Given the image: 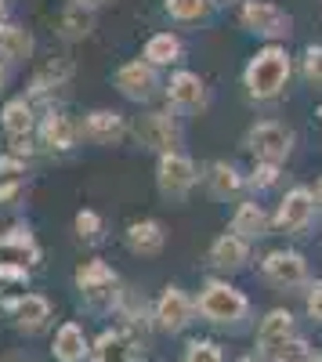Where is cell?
<instances>
[{"label": "cell", "mask_w": 322, "mask_h": 362, "mask_svg": "<svg viewBox=\"0 0 322 362\" xmlns=\"http://www.w3.org/2000/svg\"><path fill=\"white\" fill-rule=\"evenodd\" d=\"M290 80V58L282 47H265L246 69V87L254 98H275Z\"/></svg>", "instance_id": "6da1fadb"}, {"label": "cell", "mask_w": 322, "mask_h": 362, "mask_svg": "<svg viewBox=\"0 0 322 362\" xmlns=\"http://www.w3.org/2000/svg\"><path fill=\"white\" fill-rule=\"evenodd\" d=\"M199 312L207 315L210 322H236L246 312V297L239 290H232L225 283H210L199 297Z\"/></svg>", "instance_id": "7a4b0ae2"}, {"label": "cell", "mask_w": 322, "mask_h": 362, "mask_svg": "<svg viewBox=\"0 0 322 362\" xmlns=\"http://www.w3.org/2000/svg\"><path fill=\"white\" fill-rule=\"evenodd\" d=\"M138 141L145 148H156V153H174V148L181 145V131L178 124L167 116V112H149V116H141L138 119Z\"/></svg>", "instance_id": "3957f363"}, {"label": "cell", "mask_w": 322, "mask_h": 362, "mask_svg": "<svg viewBox=\"0 0 322 362\" xmlns=\"http://www.w3.org/2000/svg\"><path fill=\"white\" fill-rule=\"evenodd\" d=\"M156 177H160V189H163L167 196H185V192L196 185V167H192V160L181 156V153H167V156H160Z\"/></svg>", "instance_id": "277c9868"}, {"label": "cell", "mask_w": 322, "mask_h": 362, "mask_svg": "<svg viewBox=\"0 0 322 362\" xmlns=\"http://www.w3.org/2000/svg\"><path fill=\"white\" fill-rule=\"evenodd\" d=\"M246 141H250V148L257 153L261 163H279L290 153V131L279 127V124H257Z\"/></svg>", "instance_id": "5b68a950"}, {"label": "cell", "mask_w": 322, "mask_h": 362, "mask_svg": "<svg viewBox=\"0 0 322 362\" xmlns=\"http://www.w3.org/2000/svg\"><path fill=\"white\" fill-rule=\"evenodd\" d=\"M116 87L124 90L131 102H149L156 95V69L149 62H127L120 73H116Z\"/></svg>", "instance_id": "8992f818"}, {"label": "cell", "mask_w": 322, "mask_h": 362, "mask_svg": "<svg viewBox=\"0 0 322 362\" xmlns=\"http://www.w3.org/2000/svg\"><path fill=\"white\" fill-rule=\"evenodd\" d=\"M243 22L261 37H286L290 33V18L275 4H261V0H250L243 8Z\"/></svg>", "instance_id": "52a82bcc"}, {"label": "cell", "mask_w": 322, "mask_h": 362, "mask_svg": "<svg viewBox=\"0 0 322 362\" xmlns=\"http://www.w3.org/2000/svg\"><path fill=\"white\" fill-rule=\"evenodd\" d=\"M265 276H268L275 286H297V283H304V276H308V264H304V257L294 254V250H275V254L265 257Z\"/></svg>", "instance_id": "ba28073f"}, {"label": "cell", "mask_w": 322, "mask_h": 362, "mask_svg": "<svg viewBox=\"0 0 322 362\" xmlns=\"http://www.w3.org/2000/svg\"><path fill=\"white\" fill-rule=\"evenodd\" d=\"M311 214H315L311 192H308V189H294V192L282 199L279 214H275V225H279L282 232H301V228L311 221Z\"/></svg>", "instance_id": "9c48e42d"}, {"label": "cell", "mask_w": 322, "mask_h": 362, "mask_svg": "<svg viewBox=\"0 0 322 362\" xmlns=\"http://www.w3.org/2000/svg\"><path fill=\"white\" fill-rule=\"evenodd\" d=\"M138 358V341L124 329H109L95 344V362H134Z\"/></svg>", "instance_id": "30bf717a"}, {"label": "cell", "mask_w": 322, "mask_h": 362, "mask_svg": "<svg viewBox=\"0 0 322 362\" xmlns=\"http://www.w3.org/2000/svg\"><path fill=\"white\" fill-rule=\"evenodd\" d=\"M11 308H15L18 329H25V334H37V329H44V322L51 319V305H47V297H40V293L18 297Z\"/></svg>", "instance_id": "8fae6325"}, {"label": "cell", "mask_w": 322, "mask_h": 362, "mask_svg": "<svg viewBox=\"0 0 322 362\" xmlns=\"http://www.w3.org/2000/svg\"><path fill=\"white\" fill-rule=\"evenodd\" d=\"M40 141L47 148H58V153H66V148L76 145V124L62 112H47L44 124H40Z\"/></svg>", "instance_id": "7c38bea8"}, {"label": "cell", "mask_w": 322, "mask_h": 362, "mask_svg": "<svg viewBox=\"0 0 322 362\" xmlns=\"http://www.w3.org/2000/svg\"><path fill=\"white\" fill-rule=\"evenodd\" d=\"M189 315H192L189 297H185L178 286H170V290L160 297V305H156V319H160V326H167L170 334H174V329H181V326L189 322Z\"/></svg>", "instance_id": "4fadbf2b"}, {"label": "cell", "mask_w": 322, "mask_h": 362, "mask_svg": "<svg viewBox=\"0 0 322 362\" xmlns=\"http://www.w3.org/2000/svg\"><path fill=\"white\" fill-rule=\"evenodd\" d=\"M83 131H87V138L98 141V145H112V141L124 138V116L109 112V109H95L91 116H87Z\"/></svg>", "instance_id": "5bb4252c"}, {"label": "cell", "mask_w": 322, "mask_h": 362, "mask_svg": "<svg viewBox=\"0 0 322 362\" xmlns=\"http://www.w3.org/2000/svg\"><path fill=\"white\" fill-rule=\"evenodd\" d=\"M290 329H294V315L290 312H268V319L261 322V329H257V344H261V351H279L286 341H290Z\"/></svg>", "instance_id": "9a60e30c"}, {"label": "cell", "mask_w": 322, "mask_h": 362, "mask_svg": "<svg viewBox=\"0 0 322 362\" xmlns=\"http://www.w3.org/2000/svg\"><path fill=\"white\" fill-rule=\"evenodd\" d=\"M167 95H170V102L178 105V109H199L203 102H207V90H203V83H199L196 73H178V76H170Z\"/></svg>", "instance_id": "2e32d148"}, {"label": "cell", "mask_w": 322, "mask_h": 362, "mask_svg": "<svg viewBox=\"0 0 322 362\" xmlns=\"http://www.w3.org/2000/svg\"><path fill=\"white\" fill-rule=\"evenodd\" d=\"M116 283V272L105 264V261H87L76 268V286L87 293V297H102L109 293V286Z\"/></svg>", "instance_id": "e0dca14e"}, {"label": "cell", "mask_w": 322, "mask_h": 362, "mask_svg": "<svg viewBox=\"0 0 322 362\" xmlns=\"http://www.w3.org/2000/svg\"><path fill=\"white\" fill-rule=\"evenodd\" d=\"M0 54L8 58V62H25L29 54H33V37H29L25 25H0Z\"/></svg>", "instance_id": "ac0fdd59"}, {"label": "cell", "mask_w": 322, "mask_h": 362, "mask_svg": "<svg viewBox=\"0 0 322 362\" xmlns=\"http://www.w3.org/2000/svg\"><path fill=\"white\" fill-rule=\"evenodd\" d=\"M95 29V15H91V8H83V4H73L62 11V18H58V33H62L66 40H83L87 33Z\"/></svg>", "instance_id": "d6986e66"}, {"label": "cell", "mask_w": 322, "mask_h": 362, "mask_svg": "<svg viewBox=\"0 0 322 362\" xmlns=\"http://www.w3.org/2000/svg\"><path fill=\"white\" fill-rule=\"evenodd\" d=\"M127 247L134 254H160L163 250V228L156 221H134L127 228Z\"/></svg>", "instance_id": "ffe728a7"}, {"label": "cell", "mask_w": 322, "mask_h": 362, "mask_svg": "<svg viewBox=\"0 0 322 362\" xmlns=\"http://www.w3.org/2000/svg\"><path fill=\"white\" fill-rule=\"evenodd\" d=\"M54 355L62 358V362H80V358L87 355V337H83V329H80L76 322H66L62 329H58Z\"/></svg>", "instance_id": "44dd1931"}, {"label": "cell", "mask_w": 322, "mask_h": 362, "mask_svg": "<svg viewBox=\"0 0 322 362\" xmlns=\"http://www.w3.org/2000/svg\"><path fill=\"white\" fill-rule=\"evenodd\" d=\"M265 228H268V218L257 203H243L236 210V218H232V232L239 239H257V235H265Z\"/></svg>", "instance_id": "7402d4cb"}, {"label": "cell", "mask_w": 322, "mask_h": 362, "mask_svg": "<svg viewBox=\"0 0 322 362\" xmlns=\"http://www.w3.org/2000/svg\"><path fill=\"white\" fill-rule=\"evenodd\" d=\"M178 54H181V40L174 33H156L145 44V62L149 66H170V62H178Z\"/></svg>", "instance_id": "603a6c76"}, {"label": "cell", "mask_w": 322, "mask_h": 362, "mask_svg": "<svg viewBox=\"0 0 322 362\" xmlns=\"http://www.w3.org/2000/svg\"><path fill=\"white\" fill-rule=\"evenodd\" d=\"M0 124H4L8 138L11 134H29L33 131V109H29L25 98H15V102L4 105V112H0Z\"/></svg>", "instance_id": "cb8c5ba5"}, {"label": "cell", "mask_w": 322, "mask_h": 362, "mask_svg": "<svg viewBox=\"0 0 322 362\" xmlns=\"http://www.w3.org/2000/svg\"><path fill=\"white\" fill-rule=\"evenodd\" d=\"M210 257H214L217 268H239V264L246 261V239H239V235H221L217 243H214V250H210Z\"/></svg>", "instance_id": "d4e9b609"}, {"label": "cell", "mask_w": 322, "mask_h": 362, "mask_svg": "<svg viewBox=\"0 0 322 362\" xmlns=\"http://www.w3.org/2000/svg\"><path fill=\"white\" fill-rule=\"evenodd\" d=\"M69 76H73V62H66V58L47 62V66L33 76V95H44V90H51V87H62Z\"/></svg>", "instance_id": "484cf974"}, {"label": "cell", "mask_w": 322, "mask_h": 362, "mask_svg": "<svg viewBox=\"0 0 322 362\" xmlns=\"http://www.w3.org/2000/svg\"><path fill=\"white\" fill-rule=\"evenodd\" d=\"M236 189H239V174L232 170L228 163H214V170H210V192L217 199H225V196H232Z\"/></svg>", "instance_id": "4316f807"}, {"label": "cell", "mask_w": 322, "mask_h": 362, "mask_svg": "<svg viewBox=\"0 0 322 362\" xmlns=\"http://www.w3.org/2000/svg\"><path fill=\"white\" fill-rule=\"evenodd\" d=\"M167 11L178 22H196L210 11V0H167Z\"/></svg>", "instance_id": "83f0119b"}, {"label": "cell", "mask_w": 322, "mask_h": 362, "mask_svg": "<svg viewBox=\"0 0 322 362\" xmlns=\"http://www.w3.org/2000/svg\"><path fill=\"white\" fill-rule=\"evenodd\" d=\"M0 250H29L33 257H40V250H37V243H33V232H29V228H11V232H4V235H0Z\"/></svg>", "instance_id": "f1b7e54d"}, {"label": "cell", "mask_w": 322, "mask_h": 362, "mask_svg": "<svg viewBox=\"0 0 322 362\" xmlns=\"http://www.w3.org/2000/svg\"><path fill=\"white\" fill-rule=\"evenodd\" d=\"M76 232H80V239H98L102 218L95 214V210H80V214H76Z\"/></svg>", "instance_id": "f546056e"}, {"label": "cell", "mask_w": 322, "mask_h": 362, "mask_svg": "<svg viewBox=\"0 0 322 362\" xmlns=\"http://www.w3.org/2000/svg\"><path fill=\"white\" fill-rule=\"evenodd\" d=\"M185 362H221V351H217V344H210V341H196V344H189Z\"/></svg>", "instance_id": "4dcf8cb0"}, {"label": "cell", "mask_w": 322, "mask_h": 362, "mask_svg": "<svg viewBox=\"0 0 322 362\" xmlns=\"http://www.w3.org/2000/svg\"><path fill=\"white\" fill-rule=\"evenodd\" d=\"M304 76L315 87H322V47H308L304 51Z\"/></svg>", "instance_id": "1f68e13d"}, {"label": "cell", "mask_w": 322, "mask_h": 362, "mask_svg": "<svg viewBox=\"0 0 322 362\" xmlns=\"http://www.w3.org/2000/svg\"><path fill=\"white\" fill-rule=\"evenodd\" d=\"M275 355H279V362H311V355H308V344H304V341H286Z\"/></svg>", "instance_id": "d6a6232c"}, {"label": "cell", "mask_w": 322, "mask_h": 362, "mask_svg": "<svg viewBox=\"0 0 322 362\" xmlns=\"http://www.w3.org/2000/svg\"><path fill=\"white\" fill-rule=\"evenodd\" d=\"M275 177H279V167H275V163H257L254 185H257V189H268V185H275Z\"/></svg>", "instance_id": "836d02e7"}, {"label": "cell", "mask_w": 322, "mask_h": 362, "mask_svg": "<svg viewBox=\"0 0 322 362\" xmlns=\"http://www.w3.org/2000/svg\"><path fill=\"white\" fill-rule=\"evenodd\" d=\"M22 189H25V181H22V177H4V181H0V203L18 199V196H22Z\"/></svg>", "instance_id": "e575fe53"}, {"label": "cell", "mask_w": 322, "mask_h": 362, "mask_svg": "<svg viewBox=\"0 0 322 362\" xmlns=\"http://www.w3.org/2000/svg\"><path fill=\"white\" fill-rule=\"evenodd\" d=\"M8 145H11V156L15 160H22V156L29 160V156H33V138H29V134H11Z\"/></svg>", "instance_id": "d590c367"}, {"label": "cell", "mask_w": 322, "mask_h": 362, "mask_svg": "<svg viewBox=\"0 0 322 362\" xmlns=\"http://www.w3.org/2000/svg\"><path fill=\"white\" fill-rule=\"evenodd\" d=\"M22 174H25L22 160H15V156H0V181H4V177H22Z\"/></svg>", "instance_id": "8d00e7d4"}, {"label": "cell", "mask_w": 322, "mask_h": 362, "mask_svg": "<svg viewBox=\"0 0 322 362\" xmlns=\"http://www.w3.org/2000/svg\"><path fill=\"white\" fill-rule=\"evenodd\" d=\"M0 279H8V283H25V268L22 264H0Z\"/></svg>", "instance_id": "74e56055"}, {"label": "cell", "mask_w": 322, "mask_h": 362, "mask_svg": "<svg viewBox=\"0 0 322 362\" xmlns=\"http://www.w3.org/2000/svg\"><path fill=\"white\" fill-rule=\"evenodd\" d=\"M308 312L322 322V283H315V286H311V293H308Z\"/></svg>", "instance_id": "f35d334b"}, {"label": "cell", "mask_w": 322, "mask_h": 362, "mask_svg": "<svg viewBox=\"0 0 322 362\" xmlns=\"http://www.w3.org/2000/svg\"><path fill=\"white\" fill-rule=\"evenodd\" d=\"M4 62H8V58L0 54V90H4V83H8V66H4Z\"/></svg>", "instance_id": "ab89813d"}, {"label": "cell", "mask_w": 322, "mask_h": 362, "mask_svg": "<svg viewBox=\"0 0 322 362\" xmlns=\"http://www.w3.org/2000/svg\"><path fill=\"white\" fill-rule=\"evenodd\" d=\"M0 25H8V0H0Z\"/></svg>", "instance_id": "60d3db41"}, {"label": "cell", "mask_w": 322, "mask_h": 362, "mask_svg": "<svg viewBox=\"0 0 322 362\" xmlns=\"http://www.w3.org/2000/svg\"><path fill=\"white\" fill-rule=\"evenodd\" d=\"M0 362H33V358H25V355H8V358H0Z\"/></svg>", "instance_id": "b9f144b4"}, {"label": "cell", "mask_w": 322, "mask_h": 362, "mask_svg": "<svg viewBox=\"0 0 322 362\" xmlns=\"http://www.w3.org/2000/svg\"><path fill=\"white\" fill-rule=\"evenodd\" d=\"M76 4H83V8H98V4H105V0H76Z\"/></svg>", "instance_id": "7bdbcfd3"}, {"label": "cell", "mask_w": 322, "mask_h": 362, "mask_svg": "<svg viewBox=\"0 0 322 362\" xmlns=\"http://www.w3.org/2000/svg\"><path fill=\"white\" fill-rule=\"evenodd\" d=\"M315 196H318V203H322V181H318V189H315Z\"/></svg>", "instance_id": "ee69618b"}, {"label": "cell", "mask_w": 322, "mask_h": 362, "mask_svg": "<svg viewBox=\"0 0 322 362\" xmlns=\"http://www.w3.org/2000/svg\"><path fill=\"white\" fill-rule=\"evenodd\" d=\"M214 4H232V0H214Z\"/></svg>", "instance_id": "f6af8a7d"}, {"label": "cell", "mask_w": 322, "mask_h": 362, "mask_svg": "<svg viewBox=\"0 0 322 362\" xmlns=\"http://www.w3.org/2000/svg\"><path fill=\"white\" fill-rule=\"evenodd\" d=\"M311 362H322V355H318V358H311Z\"/></svg>", "instance_id": "bcb514c9"}, {"label": "cell", "mask_w": 322, "mask_h": 362, "mask_svg": "<svg viewBox=\"0 0 322 362\" xmlns=\"http://www.w3.org/2000/svg\"><path fill=\"white\" fill-rule=\"evenodd\" d=\"M318 116H322V109H318Z\"/></svg>", "instance_id": "7dc6e473"}]
</instances>
